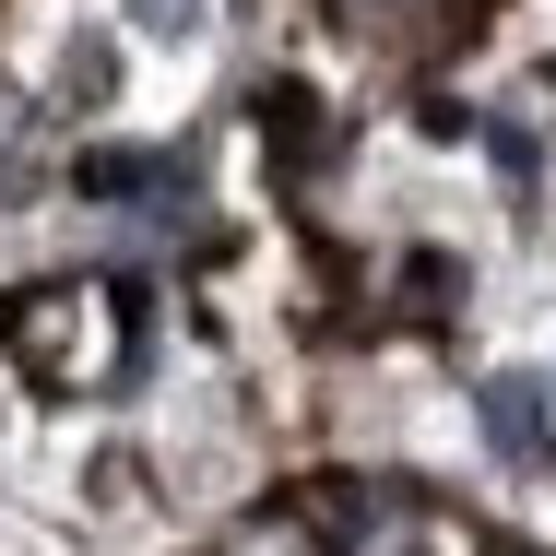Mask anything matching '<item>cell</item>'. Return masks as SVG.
Instances as JSON below:
<instances>
[{
    "instance_id": "3957f363",
    "label": "cell",
    "mask_w": 556,
    "mask_h": 556,
    "mask_svg": "<svg viewBox=\"0 0 556 556\" xmlns=\"http://www.w3.org/2000/svg\"><path fill=\"white\" fill-rule=\"evenodd\" d=\"M118 12H130V24H142V36H154V48H190V36H202V12H214V0H118Z\"/></svg>"
},
{
    "instance_id": "7a4b0ae2",
    "label": "cell",
    "mask_w": 556,
    "mask_h": 556,
    "mask_svg": "<svg viewBox=\"0 0 556 556\" xmlns=\"http://www.w3.org/2000/svg\"><path fill=\"white\" fill-rule=\"evenodd\" d=\"M60 96H72V108H118V36L84 24V36L60 48Z\"/></svg>"
},
{
    "instance_id": "6da1fadb",
    "label": "cell",
    "mask_w": 556,
    "mask_h": 556,
    "mask_svg": "<svg viewBox=\"0 0 556 556\" xmlns=\"http://www.w3.org/2000/svg\"><path fill=\"white\" fill-rule=\"evenodd\" d=\"M545 403H556V379H521V367H497L485 379V439L509 450V462H545Z\"/></svg>"
}]
</instances>
